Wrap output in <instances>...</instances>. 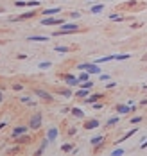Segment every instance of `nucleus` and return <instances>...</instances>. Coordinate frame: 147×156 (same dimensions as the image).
I'll use <instances>...</instances> for the list:
<instances>
[{"mask_svg":"<svg viewBox=\"0 0 147 156\" xmlns=\"http://www.w3.org/2000/svg\"><path fill=\"white\" fill-rule=\"evenodd\" d=\"M102 7H104V6H100V4H99V6H93V7H91V13H99V11H102Z\"/></svg>","mask_w":147,"mask_h":156,"instance_id":"13","label":"nucleus"},{"mask_svg":"<svg viewBox=\"0 0 147 156\" xmlns=\"http://www.w3.org/2000/svg\"><path fill=\"white\" fill-rule=\"evenodd\" d=\"M56 50H57V52H68L66 47H56Z\"/></svg>","mask_w":147,"mask_h":156,"instance_id":"21","label":"nucleus"},{"mask_svg":"<svg viewBox=\"0 0 147 156\" xmlns=\"http://www.w3.org/2000/svg\"><path fill=\"white\" fill-rule=\"evenodd\" d=\"M77 79H79V81H88V75H86V74H81Z\"/></svg>","mask_w":147,"mask_h":156,"instance_id":"20","label":"nucleus"},{"mask_svg":"<svg viewBox=\"0 0 147 156\" xmlns=\"http://www.w3.org/2000/svg\"><path fill=\"white\" fill-rule=\"evenodd\" d=\"M29 40L31 41H47L49 38H47V36H31Z\"/></svg>","mask_w":147,"mask_h":156,"instance_id":"6","label":"nucleus"},{"mask_svg":"<svg viewBox=\"0 0 147 156\" xmlns=\"http://www.w3.org/2000/svg\"><path fill=\"white\" fill-rule=\"evenodd\" d=\"M40 122H41V117H40V115H36V117L33 118V122H31V127H38V126H40Z\"/></svg>","mask_w":147,"mask_h":156,"instance_id":"5","label":"nucleus"},{"mask_svg":"<svg viewBox=\"0 0 147 156\" xmlns=\"http://www.w3.org/2000/svg\"><path fill=\"white\" fill-rule=\"evenodd\" d=\"M56 13H59V7H52V9H45V11H43V15H47V16H52V15H56Z\"/></svg>","mask_w":147,"mask_h":156,"instance_id":"4","label":"nucleus"},{"mask_svg":"<svg viewBox=\"0 0 147 156\" xmlns=\"http://www.w3.org/2000/svg\"><path fill=\"white\" fill-rule=\"evenodd\" d=\"M117 109H118V113H127V111H129V108H127V106H118Z\"/></svg>","mask_w":147,"mask_h":156,"instance_id":"14","label":"nucleus"},{"mask_svg":"<svg viewBox=\"0 0 147 156\" xmlns=\"http://www.w3.org/2000/svg\"><path fill=\"white\" fill-rule=\"evenodd\" d=\"M72 111H74V115H75V117H82V111H81V109H77V108H74V109H72Z\"/></svg>","mask_w":147,"mask_h":156,"instance_id":"17","label":"nucleus"},{"mask_svg":"<svg viewBox=\"0 0 147 156\" xmlns=\"http://www.w3.org/2000/svg\"><path fill=\"white\" fill-rule=\"evenodd\" d=\"M99 97H100V95H91L90 99H86V102H93V100H97Z\"/></svg>","mask_w":147,"mask_h":156,"instance_id":"18","label":"nucleus"},{"mask_svg":"<svg viewBox=\"0 0 147 156\" xmlns=\"http://www.w3.org/2000/svg\"><path fill=\"white\" fill-rule=\"evenodd\" d=\"M41 24H43V25H59V24H63V20H56V18H45V20H41Z\"/></svg>","mask_w":147,"mask_h":156,"instance_id":"2","label":"nucleus"},{"mask_svg":"<svg viewBox=\"0 0 147 156\" xmlns=\"http://www.w3.org/2000/svg\"><path fill=\"white\" fill-rule=\"evenodd\" d=\"M36 95H40V97H45V99H50V95H49V93H45V91H41V90L36 91Z\"/></svg>","mask_w":147,"mask_h":156,"instance_id":"11","label":"nucleus"},{"mask_svg":"<svg viewBox=\"0 0 147 156\" xmlns=\"http://www.w3.org/2000/svg\"><path fill=\"white\" fill-rule=\"evenodd\" d=\"M118 118H111V120H108V126H113V124H117Z\"/></svg>","mask_w":147,"mask_h":156,"instance_id":"22","label":"nucleus"},{"mask_svg":"<svg viewBox=\"0 0 147 156\" xmlns=\"http://www.w3.org/2000/svg\"><path fill=\"white\" fill-rule=\"evenodd\" d=\"M77 95H79V97H86V95H88V91H86V88H84V90H79V91H77Z\"/></svg>","mask_w":147,"mask_h":156,"instance_id":"16","label":"nucleus"},{"mask_svg":"<svg viewBox=\"0 0 147 156\" xmlns=\"http://www.w3.org/2000/svg\"><path fill=\"white\" fill-rule=\"evenodd\" d=\"M47 66H50V63H40V68H47Z\"/></svg>","mask_w":147,"mask_h":156,"instance_id":"23","label":"nucleus"},{"mask_svg":"<svg viewBox=\"0 0 147 156\" xmlns=\"http://www.w3.org/2000/svg\"><path fill=\"white\" fill-rule=\"evenodd\" d=\"M100 79H102V81H108V79H109V75H106V74H100Z\"/></svg>","mask_w":147,"mask_h":156,"instance_id":"24","label":"nucleus"},{"mask_svg":"<svg viewBox=\"0 0 147 156\" xmlns=\"http://www.w3.org/2000/svg\"><path fill=\"white\" fill-rule=\"evenodd\" d=\"M111 59H115V56H106V57H100V59H97V63H106V61H111Z\"/></svg>","mask_w":147,"mask_h":156,"instance_id":"7","label":"nucleus"},{"mask_svg":"<svg viewBox=\"0 0 147 156\" xmlns=\"http://www.w3.org/2000/svg\"><path fill=\"white\" fill-rule=\"evenodd\" d=\"M56 136H57V131H56V129H50V131H49V140H54Z\"/></svg>","mask_w":147,"mask_h":156,"instance_id":"9","label":"nucleus"},{"mask_svg":"<svg viewBox=\"0 0 147 156\" xmlns=\"http://www.w3.org/2000/svg\"><path fill=\"white\" fill-rule=\"evenodd\" d=\"M74 31H77V25L75 24H68V25H65L61 31H59L57 34H63V33H74Z\"/></svg>","mask_w":147,"mask_h":156,"instance_id":"3","label":"nucleus"},{"mask_svg":"<svg viewBox=\"0 0 147 156\" xmlns=\"http://www.w3.org/2000/svg\"><path fill=\"white\" fill-rule=\"evenodd\" d=\"M100 142H102V136H97V138H91V144H93V145H99Z\"/></svg>","mask_w":147,"mask_h":156,"instance_id":"12","label":"nucleus"},{"mask_svg":"<svg viewBox=\"0 0 147 156\" xmlns=\"http://www.w3.org/2000/svg\"><path fill=\"white\" fill-rule=\"evenodd\" d=\"M20 133H25V127H18V129H15V136L20 135Z\"/></svg>","mask_w":147,"mask_h":156,"instance_id":"19","label":"nucleus"},{"mask_svg":"<svg viewBox=\"0 0 147 156\" xmlns=\"http://www.w3.org/2000/svg\"><path fill=\"white\" fill-rule=\"evenodd\" d=\"M115 59H118V61L120 59H129V54H118V56H115Z\"/></svg>","mask_w":147,"mask_h":156,"instance_id":"10","label":"nucleus"},{"mask_svg":"<svg viewBox=\"0 0 147 156\" xmlns=\"http://www.w3.org/2000/svg\"><path fill=\"white\" fill-rule=\"evenodd\" d=\"M97 126H99V122H97V120H91V122L86 124V127H88V129H93V127H97Z\"/></svg>","mask_w":147,"mask_h":156,"instance_id":"8","label":"nucleus"},{"mask_svg":"<svg viewBox=\"0 0 147 156\" xmlns=\"http://www.w3.org/2000/svg\"><path fill=\"white\" fill-rule=\"evenodd\" d=\"M81 86L88 90V88H91V86H93V82H90V81H84V84H81Z\"/></svg>","mask_w":147,"mask_h":156,"instance_id":"15","label":"nucleus"},{"mask_svg":"<svg viewBox=\"0 0 147 156\" xmlns=\"http://www.w3.org/2000/svg\"><path fill=\"white\" fill-rule=\"evenodd\" d=\"M0 100H2V95H0Z\"/></svg>","mask_w":147,"mask_h":156,"instance_id":"25","label":"nucleus"},{"mask_svg":"<svg viewBox=\"0 0 147 156\" xmlns=\"http://www.w3.org/2000/svg\"><path fill=\"white\" fill-rule=\"evenodd\" d=\"M79 70H86L88 74H100V68L97 66V63H95V65H91V63H82V65H79Z\"/></svg>","mask_w":147,"mask_h":156,"instance_id":"1","label":"nucleus"}]
</instances>
